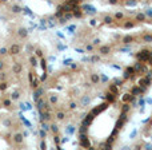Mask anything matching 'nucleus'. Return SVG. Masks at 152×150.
Wrapping results in <instances>:
<instances>
[{
	"mask_svg": "<svg viewBox=\"0 0 152 150\" xmlns=\"http://www.w3.org/2000/svg\"><path fill=\"white\" fill-rule=\"evenodd\" d=\"M19 51H20L19 46H12V47H11V52H12V54H17Z\"/></svg>",
	"mask_w": 152,
	"mask_h": 150,
	"instance_id": "f257e3e1",
	"label": "nucleus"
},
{
	"mask_svg": "<svg viewBox=\"0 0 152 150\" xmlns=\"http://www.w3.org/2000/svg\"><path fill=\"white\" fill-rule=\"evenodd\" d=\"M14 139L17 142V143H21V141H23V138H21V135L20 134H15V137H14Z\"/></svg>",
	"mask_w": 152,
	"mask_h": 150,
	"instance_id": "f03ea898",
	"label": "nucleus"
},
{
	"mask_svg": "<svg viewBox=\"0 0 152 150\" xmlns=\"http://www.w3.org/2000/svg\"><path fill=\"white\" fill-rule=\"evenodd\" d=\"M7 54V48H2L0 50V55H5Z\"/></svg>",
	"mask_w": 152,
	"mask_h": 150,
	"instance_id": "7ed1b4c3",
	"label": "nucleus"
},
{
	"mask_svg": "<svg viewBox=\"0 0 152 150\" xmlns=\"http://www.w3.org/2000/svg\"><path fill=\"white\" fill-rule=\"evenodd\" d=\"M3 67H4V63H3V62H2V61H0V70H2V68H3Z\"/></svg>",
	"mask_w": 152,
	"mask_h": 150,
	"instance_id": "20e7f679",
	"label": "nucleus"
}]
</instances>
